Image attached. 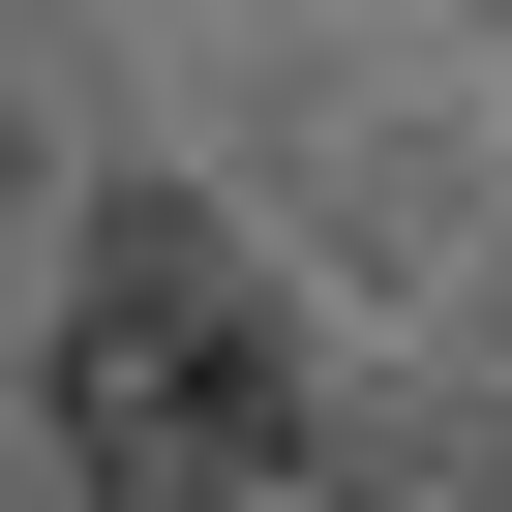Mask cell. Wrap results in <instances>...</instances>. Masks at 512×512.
Wrapping results in <instances>:
<instances>
[{"label":"cell","instance_id":"obj_1","mask_svg":"<svg viewBox=\"0 0 512 512\" xmlns=\"http://www.w3.org/2000/svg\"><path fill=\"white\" fill-rule=\"evenodd\" d=\"M61 452L121 512H302V332L241 302L211 211H121L61 272Z\"/></svg>","mask_w":512,"mask_h":512}]
</instances>
